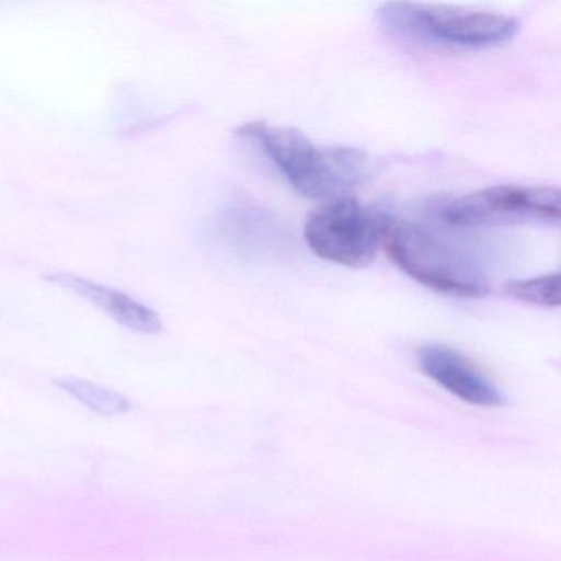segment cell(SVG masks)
<instances>
[{"label": "cell", "instance_id": "obj_4", "mask_svg": "<svg viewBox=\"0 0 561 561\" xmlns=\"http://www.w3.org/2000/svg\"><path fill=\"white\" fill-rule=\"evenodd\" d=\"M390 216L366 208L354 196L323 203L310 213L304 238L323 261L350 268L373 264L383 242Z\"/></svg>", "mask_w": 561, "mask_h": 561}, {"label": "cell", "instance_id": "obj_6", "mask_svg": "<svg viewBox=\"0 0 561 561\" xmlns=\"http://www.w3.org/2000/svg\"><path fill=\"white\" fill-rule=\"evenodd\" d=\"M419 364L426 377L465 402L479 407L504 403L497 387L468 357L446 344H423L419 351Z\"/></svg>", "mask_w": 561, "mask_h": 561}, {"label": "cell", "instance_id": "obj_2", "mask_svg": "<svg viewBox=\"0 0 561 561\" xmlns=\"http://www.w3.org/2000/svg\"><path fill=\"white\" fill-rule=\"evenodd\" d=\"M383 31L422 45L453 48H494L518 34V22L494 12L446 5L390 2L377 11Z\"/></svg>", "mask_w": 561, "mask_h": 561}, {"label": "cell", "instance_id": "obj_9", "mask_svg": "<svg viewBox=\"0 0 561 561\" xmlns=\"http://www.w3.org/2000/svg\"><path fill=\"white\" fill-rule=\"evenodd\" d=\"M502 291L522 304L557 308L560 305V274L553 272L525 280H512L502 287Z\"/></svg>", "mask_w": 561, "mask_h": 561}, {"label": "cell", "instance_id": "obj_7", "mask_svg": "<svg viewBox=\"0 0 561 561\" xmlns=\"http://www.w3.org/2000/svg\"><path fill=\"white\" fill-rule=\"evenodd\" d=\"M47 278L54 284L60 285L65 290H70L71 294L96 305L127 330L142 334H157L163 330L162 320L152 308L146 307L136 298L129 297L116 288L106 287V285L98 284L90 278L70 274V272H58V274L48 275Z\"/></svg>", "mask_w": 561, "mask_h": 561}, {"label": "cell", "instance_id": "obj_3", "mask_svg": "<svg viewBox=\"0 0 561 561\" xmlns=\"http://www.w3.org/2000/svg\"><path fill=\"white\" fill-rule=\"evenodd\" d=\"M382 245L393 264L423 287L458 298L488 295L481 268L423 226L390 218Z\"/></svg>", "mask_w": 561, "mask_h": 561}, {"label": "cell", "instance_id": "obj_8", "mask_svg": "<svg viewBox=\"0 0 561 561\" xmlns=\"http://www.w3.org/2000/svg\"><path fill=\"white\" fill-rule=\"evenodd\" d=\"M55 383L64 392L70 393L78 402L103 416L123 415V413L129 412L130 407H133L130 400L126 399L123 393L98 386V383L90 382V380L64 377V379L55 380Z\"/></svg>", "mask_w": 561, "mask_h": 561}, {"label": "cell", "instance_id": "obj_1", "mask_svg": "<svg viewBox=\"0 0 561 561\" xmlns=\"http://www.w3.org/2000/svg\"><path fill=\"white\" fill-rule=\"evenodd\" d=\"M238 136L254 140L291 188L310 199L327 203L353 196L373 173V163L363 150L320 147L291 127L249 123Z\"/></svg>", "mask_w": 561, "mask_h": 561}, {"label": "cell", "instance_id": "obj_5", "mask_svg": "<svg viewBox=\"0 0 561 561\" xmlns=\"http://www.w3.org/2000/svg\"><path fill=\"white\" fill-rule=\"evenodd\" d=\"M560 213V192L557 188L501 185L453 199L443 216L449 225L458 228H482L525 222L557 226Z\"/></svg>", "mask_w": 561, "mask_h": 561}]
</instances>
